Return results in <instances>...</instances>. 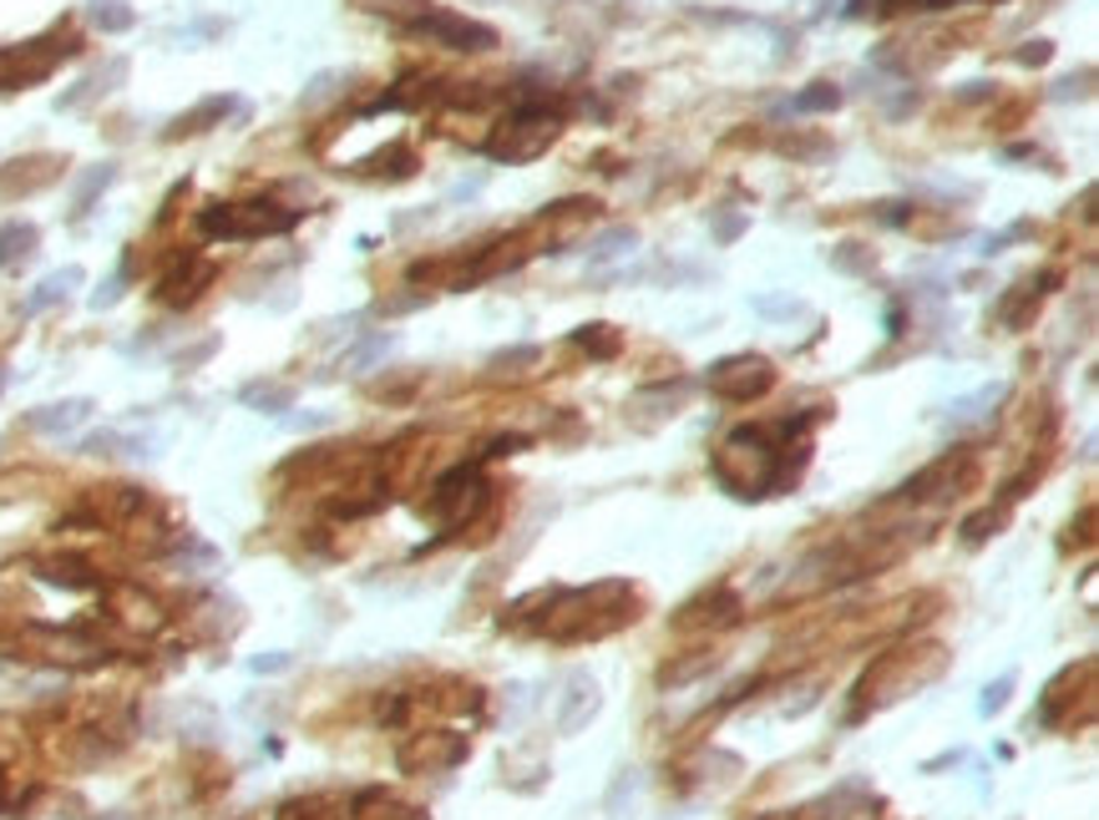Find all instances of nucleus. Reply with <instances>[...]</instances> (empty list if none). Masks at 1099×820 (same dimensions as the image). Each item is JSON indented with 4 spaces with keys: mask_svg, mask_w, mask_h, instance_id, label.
Instances as JSON below:
<instances>
[{
    "mask_svg": "<svg viewBox=\"0 0 1099 820\" xmlns=\"http://www.w3.org/2000/svg\"><path fill=\"white\" fill-rule=\"evenodd\" d=\"M755 310L760 314H796L801 304H796V299H755Z\"/></svg>",
    "mask_w": 1099,
    "mask_h": 820,
    "instance_id": "obj_35",
    "label": "nucleus"
},
{
    "mask_svg": "<svg viewBox=\"0 0 1099 820\" xmlns=\"http://www.w3.org/2000/svg\"><path fill=\"white\" fill-rule=\"evenodd\" d=\"M289 664H294L289 654H259V658H249L253 674H279V668H289Z\"/></svg>",
    "mask_w": 1099,
    "mask_h": 820,
    "instance_id": "obj_34",
    "label": "nucleus"
},
{
    "mask_svg": "<svg viewBox=\"0 0 1099 820\" xmlns=\"http://www.w3.org/2000/svg\"><path fill=\"white\" fill-rule=\"evenodd\" d=\"M1054 56V46L1049 41H1028L1024 51H1014V61H1024V66H1044V61Z\"/></svg>",
    "mask_w": 1099,
    "mask_h": 820,
    "instance_id": "obj_32",
    "label": "nucleus"
},
{
    "mask_svg": "<svg viewBox=\"0 0 1099 820\" xmlns=\"http://www.w3.org/2000/svg\"><path fill=\"white\" fill-rule=\"evenodd\" d=\"M289 426L294 430H324V426H335V416H330V411H310V416H289Z\"/></svg>",
    "mask_w": 1099,
    "mask_h": 820,
    "instance_id": "obj_33",
    "label": "nucleus"
},
{
    "mask_svg": "<svg viewBox=\"0 0 1099 820\" xmlns=\"http://www.w3.org/2000/svg\"><path fill=\"white\" fill-rule=\"evenodd\" d=\"M86 21L102 31V37H122L137 25V11H132L127 0H86Z\"/></svg>",
    "mask_w": 1099,
    "mask_h": 820,
    "instance_id": "obj_18",
    "label": "nucleus"
},
{
    "mask_svg": "<svg viewBox=\"0 0 1099 820\" xmlns=\"http://www.w3.org/2000/svg\"><path fill=\"white\" fill-rule=\"evenodd\" d=\"M86 456H147V440L122 436V430H96V436L82 440Z\"/></svg>",
    "mask_w": 1099,
    "mask_h": 820,
    "instance_id": "obj_23",
    "label": "nucleus"
},
{
    "mask_svg": "<svg viewBox=\"0 0 1099 820\" xmlns=\"http://www.w3.org/2000/svg\"><path fill=\"white\" fill-rule=\"evenodd\" d=\"M72 284H82V269H56V273H46V279L37 284V294L25 299V310H31V314H37V310H51V304H61V299H66V289H72Z\"/></svg>",
    "mask_w": 1099,
    "mask_h": 820,
    "instance_id": "obj_21",
    "label": "nucleus"
},
{
    "mask_svg": "<svg viewBox=\"0 0 1099 820\" xmlns=\"http://www.w3.org/2000/svg\"><path fill=\"white\" fill-rule=\"evenodd\" d=\"M228 112H243V102H239V96H204L198 107H193V112H183V117L173 122V127H168V137H193V132H208V127H214V122H224Z\"/></svg>",
    "mask_w": 1099,
    "mask_h": 820,
    "instance_id": "obj_13",
    "label": "nucleus"
},
{
    "mask_svg": "<svg viewBox=\"0 0 1099 820\" xmlns=\"http://www.w3.org/2000/svg\"><path fill=\"white\" fill-rule=\"evenodd\" d=\"M598 684L588 674H573L568 678V694H562V709H558V729L562 735H573V729H583L588 719L598 714Z\"/></svg>",
    "mask_w": 1099,
    "mask_h": 820,
    "instance_id": "obj_10",
    "label": "nucleus"
},
{
    "mask_svg": "<svg viewBox=\"0 0 1099 820\" xmlns=\"http://www.w3.org/2000/svg\"><path fill=\"white\" fill-rule=\"evenodd\" d=\"M239 401L249 405V411H269V416H284L289 405H294V391L289 385H269V381H253L239 391Z\"/></svg>",
    "mask_w": 1099,
    "mask_h": 820,
    "instance_id": "obj_19",
    "label": "nucleus"
},
{
    "mask_svg": "<svg viewBox=\"0 0 1099 820\" xmlns=\"http://www.w3.org/2000/svg\"><path fill=\"white\" fill-rule=\"evenodd\" d=\"M208 279H214V263H208L204 253H178V259L163 269V279H157V299L173 304V310H183V304H193V299L204 294Z\"/></svg>",
    "mask_w": 1099,
    "mask_h": 820,
    "instance_id": "obj_8",
    "label": "nucleus"
},
{
    "mask_svg": "<svg viewBox=\"0 0 1099 820\" xmlns=\"http://www.w3.org/2000/svg\"><path fill=\"white\" fill-rule=\"evenodd\" d=\"M391 345H395L391 334H371V340H365V345H360L355 355H345V370H355V375H360V370H371L375 360L391 355Z\"/></svg>",
    "mask_w": 1099,
    "mask_h": 820,
    "instance_id": "obj_27",
    "label": "nucleus"
},
{
    "mask_svg": "<svg viewBox=\"0 0 1099 820\" xmlns=\"http://www.w3.org/2000/svg\"><path fill=\"white\" fill-rule=\"evenodd\" d=\"M92 411H96V405L76 395V401H56V405H41V411H31V426L46 430V436H66V430L86 426V421H92Z\"/></svg>",
    "mask_w": 1099,
    "mask_h": 820,
    "instance_id": "obj_11",
    "label": "nucleus"
},
{
    "mask_svg": "<svg viewBox=\"0 0 1099 820\" xmlns=\"http://www.w3.org/2000/svg\"><path fill=\"white\" fill-rule=\"evenodd\" d=\"M122 76H127V61H122V56H112L107 66H102V72L82 76V82H76V92L56 96V107H61V112H72V107H82V102H96V96H107L112 86L122 82Z\"/></svg>",
    "mask_w": 1099,
    "mask_h": 820,
    "instance_id": "obj_14",
    "label": "nucleus"
},
{
    "mask_svg": "<svg viewBox=\"0 0 1099 820\" xmlns=\"http://www.w3.org/2000/svg\"><path fill=\"white\" fill-rule=\"evenodd\" d=\"M37 253V228L31 224H6L0 228V269H15L21 259Z\"/></svg>",
    "mask_w": 1099,
    "mask_h": 820,
    "instance_id": "obj_20",
    "label": "nucleus"
},
{
    "mask_svg": "<svg viewBox=\"0 0 1099 820\" xmlns=\"http://www.w3.org/2000/svg\"><path fill=\"white\" fill-rule=\"evenodd\" d=\"M538 360H542V350H538V345L502 350V355H491V375H507V370H512V375H517V365H538Z\"/></svg>",
    "mask_w": 1099,
    "mask_h": 820,
    "instance_id": "obj_28",
    "label": "nucleus"
},
{
    "mask_svg": "<svg viewBox=\"0 0 1099 820\" xmlns=\"http://www.w3.org/2000/svg\"><path fill=\"white\" fill-rule=\"evenodd\" d=\"M56 178V157H25V163H11L0 173V193L15 198V193H37Z\"/></svg>",
    "mask_w": 1099,
    "mask_h": 820,
    "instance_id": "obj_12",
    "label": "nucleus"
},
{
    "mask_svg": "<svg viewBox=\"0 0 1099 820\" xmlns=\"http://www.w3.org/2000/svg\"><path fill=\"white\" fill-rule=\"evenodd\" d=\"M573 340L588 350V355H603V360H609V355H619V334H613L609 324H583V330H578Z\"/></svg>",
    "mask_w": 1099,
    "mask_h": 820,
    "instance_id": "obj_26",
    "label": "nucleus"
},
{
    "mask_svg": "<svg viewBox=\"0 0 1099 820\" xmlns=\"http://www.w3.org/2000/svg\"><path fill=\"white\" fill-rule=\"evenodd\" d=\"M481 501H487V487H481V476L466 471V466H456L452 476H442L436 491H431V511H436L446 527L471 522V511H477Z\"/></svg>",
    "mask_w": 1099,
    "mask_h": 820,
    "instance_id": "obj_7",
    "label": "nucleus"
},
{
    "mask_svg": "<svg viewBox=\"0 0 1099 820\" xmlns=\"http://www.w3.org/2000/svg\"><path fill=\"white\" fill-rule=\"evenodd\" d=\"M122 284H127V263H122V269L112 273L107 284H102V289H96V294H92V310H112V304H117V299H122Z\"/></svg>",
    "mask_w": 1099,
    "mask_h": 820,
    "instance_id": "obj_31",
    "label": "nucleus"
},
{
    "mask_svg": "<svg viewBox=\"0 0 1099 820\" xmlns=\"http://www.w3.org/2000/svg\"><path fill=\"white\" fill-rule=\"evenodd\" d=\"M411 37L431 41V46H446V51H491L497 46V31L481 21H471V15H456V11H421L416 21L406 25Z\"/></svg>",
    "mask_w": 1099,
    "mask_h": 820,
    "instance_id": "obj_5",
    "label": "nucleus"
},
{
    "mask_svg": "<svg viewBox=\"0 0 1099 820\" xmlns=\"http://www.w3.org/2000/svg\"><path fill=\"white\" fill-rule=\"evenodd\" d=\"M299 224V214L279 208V203H208L198 214V228L208 238H269L289 233Z\"/></svg>",
    "mask_w": 1099,
    "mask_h": 820,
    "instance_id": "obj_3",
    "label": "nucleus"
},
{
    "mask_svg": "<svg viewBox=\"0 0 1099 820\" xmlns=\"http://www.w3.org/2000/svg\"><path fill=\"white\" fill-rule=\"evenodd\" d=\"M882 15L892 11H947V6H963V0H872Z\"/></svg>",
    "mask_w": 1099,
    "mask_h": 820,
    "instance_id": "obj_29",
    "label": "nucleus"
},
{
    "mask_svg": "<svg viewBox=\"0 0 1099 820\" xmlns=\"http://www.w3.org/2000/svg\"><path fill=\"white\" fill-rule=\"evenodd\" d=\"M705 385L719 395V401L745 405V401H760V395L776 385V370H770L765 355H729V360H719V365H709Z\"/></svg>",
    "mask_w": 1099,
    "mask_h": 820,
    "instance_id": "obj_6",
    "label": "nucleus"
},
{
    "mask_svg": "<svg viewBox=\"0 0 1099 820\" xmlns=\"http://www.w3.org/2000/svg\"><path fill=\"white\" fill-rule=\"evenodd\" d=\"M1004 395H1008V385H998V381L983 385V391H973V395H963V401L947 405V421H953V426H973V421L993 416V405L1004 401Z\"/></svg>",
    "mask_w": 1099,
    "mask_h": 820,
    "instance_id": "obj_17",
    "label": "nucleus"
},
{
    "mask_svg": "<svg viewBox=\"0 0 1099 820\" xmlns=\"http://www.w3.org/2000/svg\"><path fill=\"white\" fill-rule=\"evenodd\" d=\"M841 107V86L837 82H811L806 92L790 96V112L796 117H811V112H837Z\"/></svg>",
    "mask_w": 1099,
    "mask_h": 820,
    "instance_id": "obj_22",
    "label": "nucleus"
},
{
    "mask_svg": "<svg viewBox=\"0 0 1099 820\" xmlns=\"http://www.w3.org/2000/svg\"><path fill=\"white\" fill-rule=\"evenodd\" d=\"M0 810H6V770H0Z\"/></svg>",
    "mask_w": 1099,
    "mask_h": 820,
    "instance_id": "obj_37",
    "label": "nucleus"
},
{
    "mask_svg": "<svg viewBox=\"0 0 1099 820\" xmlns=\"http://www.w3.org/2000/svg\"><path fill=\"white\" fill-rule=\"evenodd\" d=\"M117 619L132 623V629L153 633V629H163V608H157L143 588H117Z\"/></svg>",
    "mask_w": 1099,
    "mask_h": 820,
    "instance_id": "obj_16",
    "label": "nucleus"
},
{
    "mask_svg": "<svg viewBox=\"0 0 1099 820\" xmlns=\"http://www.w3.org/2000/svg\"><path fill=\"white\" fill-rule=\"evenodd\" d=\"M1049 284H1059V273H1039V279H1024V284H1014L1004 299H998V324H1008V330H1024L1028 314L1039 310V299L1049 294Z\"/></svg>",
    "mask_w": 1099,
    "mask_h": 820,
    "instance_id": "obj_9",
    "label": "nucleus"
},
{
    "mask_svg": "<svg viewBox=\"0 0 1099 820\" xmlns=\"http://www.w3.org/2000/svg\"><path fill=\"white\" fill-rule=\"evenodd\" d=\"M0 385H6V381H0Z\"/></svg>",
    "mask_w": 1099,
    "mask_h": 820,
    "instance_id": "obj_38",
    "label": "nucleus"
},
{
    "mask_svg": "<svg viewBox=\"0 0 1099 820\" xmlns=\"http://www.w3.org/2000/svg\"><path fill=\"white\" fill-rule=\"evenodd\" d=\"M639 238L634 228H609V233H598L593 238V249H588V263H609V259H623V253L634 249Z\"/></svg>",
    "mask_w": 1099,
    "mask_h": 820,
    "instance_id": "obj_24",
    "label": "nucleus"
},
{
    "mask_svg": "<svg viewBox=\"0 0 1099 820\" xmlns=\"http://www.w3.org/2000/svg\"><path fill=\"white\" fill-rule=\"evenodd\" d=\"M1008 694H1014V674H1004L998 684H988V689H983V699H978V709L983 714H998L1008 704Z\"/></svg>",
    "mask_w": 1099,
    "mask_h": 820,
    "instance_id": "obj_30",
    "label": "nucleus"
},
{
    "mask_svg": "<svg viewBox=\"0 0 1099 820\" xmlns=\"http://www.w3.org/2000/svg\"><path fill=\"white\" fill-rule=\"evenodd\" d=\"M740 228H745V218H740V214H725V218H715V233L725 238V243H729V238H735V233H740Z\"/></svg>",
    "mask_w": 1099,
    "mask_h": 820,
    "instance_id": "obj_36",
    "label": "nucleus"
},
{
    "mask_svg": "<svg viewBox=\"0 0 1099 820\" xmlns=\"http://www.w3.org/2000/svg\"><path fill=\"white\" fill-rule=\"evenodd\" d=\"M786 451L790 446L786 440H776V430L740 426V430H729V436L719 440L709 471H715V481L725 491H735V497H770L776 487H786V476H790V456Z\"/></svg>",
    "mask_w": 1099,
    "mask_h": 820,
    "instance_id": "obj_1",
    "label": "nucleus"
},
{
    "mask_svg": "<svg viewBox=\"0 0 1099 820\" xmlns=\"http://www.w3.org/2000/svg\"><path fill=\"white\" fill-rule=\"evenodd\" d=\"M15 648L31 658H41V664H61V668H92L107 658V648L96 639H86V629H41V623H31V629H21V639H15Z\"/></svg>",
    "mask_w": 1099,
    "mask_h": 820,
    "instance_id": "obj_4",
    "label": "nucleus"
},
{
    "mask_svg": "<svg viewBox=\"0 0 1099 820\" xmlns=\"http://www.w3.org/2000/svg\"><path fill=\"white\" fill-rule=\"evenodd\" d=\"M41 578L56 588H72V593H92V588H102V578L92 572V562L82 558H46L41 562Z\"/></svg>",
    "mask_w": 1099,
    "mask_h": 820,
    "instance_id": "obj_15",
    "label": "nucleus"
},
{
    "mask_svg": "<svg viewBox=\"0 0 1099 820\" xmlns=\"http://www.w3.org/2000/svg\"><path fill=\"white\" fill-rule=\"evenodd\" d=\"M112 178H117V167H112V163H96L92 173H86V178L76 183V203H72L76 214H86V208H92V203H96V198H102V193L112 188Z\"/></svg>",
    "mask_w": 1099,
    "mask_h": 820,
    "instance_id": "obj_25",
    "label": "nucleus"
},
{
    "mask_svg": "<svg viewBox=\"0 0 1099 820\" xmlns=\"http://www.w3.org/2000/svg\"><path fill=\"white\" fill-rule=\"evenodd\" d=\"M562 132V112L548 107V102H517L497 132L487 137V157L491 163H532L542 157Z\"/></svg>",
    "mask_w": 1099,
    "mask_h": 820,
    "instance_id": "obj_2",
    "label": "nucleus"
}]
</instances>
